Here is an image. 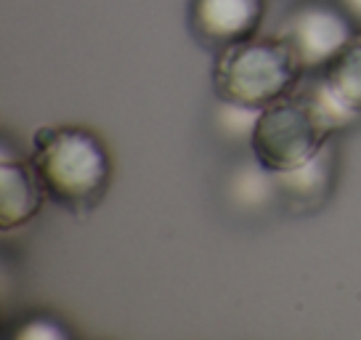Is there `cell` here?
Instances as JSON below:
<instances>
[{"instance_id": "4", "label": "cell", "mask_w": 361, "mask_h": 340, "mask_svg": "<svg viewBox=\"0 0 361 340\" xmlns=\"http://www.w3.org/2000/svg\"><path fill=\"white\" fill-rule=\"evenodd\" d=\"M359 32V24L343 3L335 0H305L298 3L284 19L282 35L298 51L305 75L322 72Z\"/></svg>"}, {"instance_id": "10", "label": "cell", "mask_w": 361, "mask_h": 340, "mask_svg": "<svg viewBox=\"0 0 361 340\" xmlns=\"http://www.w3.org/2000/svg\"><path fill=\"white\" fill-rule=\"evenodd\" d=\"M345 8H348V13L356 19V24H361V0H340Z\"/></svg>"}, {"instance_id": "7", "label": "cell", "mask_w": 361, "mask_h": 340, "mask_svg": "<svg viewBox=\"0 0 361 340\" xmlns=\"http://www.w3.org/2000/svg\"><path fill=\"white\" fill-rule=\"evenodd\" d=\"M319 75L335 99L361 117V30Z\"/></svg>"}, {"instance_id": "2", "label": "cell", "mask_w": 361, "mask_h": 340, "mask_svg": "<svg viewBox=\"0 0 361 340\" xmlns=\"http://www.w3.org/2000/svg\"><path fill=\"white\" fill-rule=\"evenodd\" d=\"M305 75L298 51L282 35L247 37L218 51L213 88L224 104L239 109H266L298 88Z\"/></svg>"}, {"instance_id": "5", "label": "cell", "mask_w": 361, "mask_h": 340, "mask_svg": "<svg viewBox=\"0 0 361 340\" xmlns=\"http://www.w3.org/2000/svg\"><path fill=\"white\" fill-rule=\"evenodd\" d=\"M269 0H189V30L204 48L234 46L255 37Z\"/></svg>"}, {"instance_id": "8", "label": "cell", "mask_w": 361, "mask_h": 340, "mask_svg": "<svg viewBox=\"0 0 361 340\" xmlns=\"http://www.w3.org/2000/svg\"><path fill=\"white\" fill-rule=\"evenodd\" d=\"M276 178V189L298 205H314L327 194L329 183H332V152L324 147L311 162H305L303 168L274 176Z\"/></svg>"}, {"instance_id": "3", "label": "cell", "mask_w": 361, "mask_h": 340, "mask_svg": "<svg viewBox=\"0 0 361 340\" xmlns=\"http://www.w3.org/2000/svg\"><path fill=\"white\" fill-rule=\"evenodd\" d=\"M332 130L314 104L295 88L290 96L260 109L250 133V149L260 168L274 176L303 168L329 144Z\"/></svg>"}, {"instance_id": "6", "label": "cell", "mask_w": 361, "mask_h": 340, "mask_svg": "<svg viewBox=\"0 0 361 340\" xmlns=\"http://www.w3.org/2000/svg\"><path fill=\"white\" fill-rule=\"evenodd\" d=\"M43 183L32 162L3 152L0 157V229L11 231L30 224L43 205Z\"/></svg>"}, {"instance_id": "1", "label": "cell", "mask_w": 361, "mask_h": 340, "mask_svg": "<svg viewBox=\"0 0 361 340\" xmlns=\"http://www.w3.org/2000/svg\"><path fill=\"white\" fill-rule=\"evenodd\" d=\"M32 168L45 194L72 213L99 202L112 176L104 141L80 125H43L32 136Z\"/></svg>"}, {"instance_id": "9", "label": "cell", "mask_w": 361, "mask_h": 340, "mask_svg": "<svg viewBox=\"0 0 361 340\" xmlns=\"http://www.w3.org/2000/svg\"><path fill=\"white\" fill-rule=\"evenodd\" d=\"M8 340H72V335L56 317L35 314V317L16 322L8 332Z\"/></svg>"}]
</instances>
